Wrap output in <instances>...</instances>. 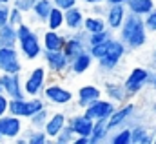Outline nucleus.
<instances>
[{
  "mask_svg": "<svg viewBox=\"0 0 156 144\" xmlns=\"http://www.w3.org/2000/svg\"><path fill=\"white\" fill-rule=\"evenodd\" d=\"M11 26H20L22 22H26V13H22L20 9H16V7H13L11 6V9H9V20H7Z\"/></svg>",
  "mask_w": 156,
  "mask_h": 144,
  "instance_id": "36",
  "label": "nucleus"
},
{
  "mask_svg": "<svg viewBox=\"0 0 156 144\" xmlns=\"http://www.w3.org/2000/svg\"><path fill=\"white\" fill-rule=\"evenodd\" d=\"M66 124H67V113L66 111H51V115L44 126V131L47 133L49 139H55Z\"/></svg>",
  "mask_w": 156,
  "mask_h": 144,
  "instance_id": "21",
  "label": "nucleus"
},
{
  "mask_svg": "<svg viewBox=\"0 0 156 144\" xmlns=\"http://www.w3.org/2000/svg\"><path fill=\"white\" fill-rule=\"evenodd\" d=\"M109 144H131V128L123 126V128H116L109 133L107 137Z\"/></svg>",
  "mask_w": 156,
  "mask_h": 144,
  "instance_id": "31",
  "label": "nucleus"
},
{
  "mask_svg": "<svg viewBox=\"0 0 156 144\" xmlns=\"http://www.w3.org/2000/svg\"><path fill=\"white\" fill-rule=\"evenodd\" d=\"M64 17H66V24L64 28L71 33V31H78V29H83V20H85V9L82 6H73L69 9L64 11Z\"/></svg>",
  "mask_w": 156,
  "mask_h": 144,
  "instance_id": "20",
  "label": "nucleus"
},
{
  "mask_svg": "<svg viewBox=\"0 0 156 144\" xmlns=\"http://www.w3.org/2000/svg\"><path fill=\"white\" fill-rule=\"evenodd\" d=\"M47 102L42 99V97H24V99H9V108L7 113L11 115H16L24 120H27L33 113H37L38 109L45 108Z\"/></svg>",
  "mask_w": 156,
  "mask_h": 144,
  "instance_id": "6",
  "label": "nucleus"
},
{
  "mask_svg": "<svg viewBox=\"0 0 156 144\" xmlns=\"http://www.w3.org/2000/svg\"><path fill=\"white\" fill-rule=\"evenodd\" d=\"M22 135L27 139V144H49L51 142V139L47 137V133L44 131V130H35V128H24V131H22Z\"/></svg>",
  "mask_w": 156,
  "mask_h": 144,
  "instance_id": "30",
  "label": "nucleus"
},
{
  "mask_svg": "<svg viewBox=\"0 0 156 144\" xmlns=\"http://www.w3.org/2000/svg\"><path fill=\"white\" fill-rule=\"evenodd\" d=\"M16 47L22 55L24 60H29V62H35L42 57V40H40V35L33 29L31 24L27 22H22L20 26H16Z\"/></svg>",
  "mask_w": 156,
  "mask_h": 144,
  "instance_id": "2",
  "label": "nucleus"
},
{
  "mask_svg": "<svg viewBox=\"0 0 156 144\" xmlns=\"http://www.w3.org/2000/svg\"><path fill=\"white\" fill-rule=\"evenodd\" d=\"M66 38H67V33L64 31H56V29H45L40 40H42V47L45 51H60L64 49L66 46Z\"/></svg>",
  "mask_w": 156,
  "mask_h": 144,
  "instance_id": "19",
  "label": "nucleus"
},
{
  "mask_svg": "<svg viewBox=\"0 0 156 144\" xmlns=\"http://www.w3.org/2000/svg\"><path fill=\"white\" fill-rule=\"evenodd\" d=\"M144 24H145V28H147L149 33H156V7L149 15L144 17Z\"/></svg>",
  "mask_w": 156,
  "mask_h": 144,
  "instance_id": "38",
  "label": "nucleus"
},
{
  "mask_svg": "<svg viewBox=\"0 0 156 144\" xmlns=\"http://www.w3.org/2000/svg\"><path fill=\"white\" fill-rule=\"evenodd\" d=\"M153 111L156 113V100H154V104H153Z\"/></svg>",
  "mask_w": 156,
  "mask_h": 144,
  "instance_id": "47",
  "label": "nucleus"
},
{
  "mask_svg": "<svg viewBox=\"0 0 156 144\" xmlns=\"http://www.w3.org/2000/svg\"><path fill=\"white\" fill-rule=\"evenodd\" d=\"M147 75H149V66H136L127 73V77L122 82L129 93V99L140 95L144 88H147Z\"/></svg>",
  "mask_w": 156,
  "mask_h": 144,
  "instance_id": "7",
  "label": "nucleus"
},
{
  "mask_svg": "<svg viewBox=\"0 0 156 144\" xmlns=\"http://www.w3.org/2000/svg\"><path fill=\"white\" fill-rule=\"evenodd\" d=\"M153 144H156V131H154V139H153Z\"/></svg>",
  "mask_w": 156,
  "mask_h": 144,
  "instance_id": "48",
  "label": "nucleus"
},
{
  "mask_svg": "<svg viewBox=\"0 0 156 144\" xmlns=\"http://www.w3.org/2000/svg\"><path fill=\"white\" fill-rule=\"evenodd\" d=\"M0 142H4V139H2V135H0Z\"/></svg>",
  "mask_w": 156,
  "mask_h": 144,
  "instance_id": "49",
  "label": "nucleus"
},
{
  "mask_svg": "<svg viewBox=\"0 0 156 144\" xmlns=\"http://www.w3.org/2000/svg\"><path fill=\"white\" fill-rule=\"evenodd\" d=\"M16 28L11 26L9 22L0 28V47H15L16 46Z\"/></svg>",
  "mask_w": 156,
  "mask_h": 144,
  "instance_id": "27",
  "label": "nucleus"
},
{
  "mask_svg": "<svg viewBox=\"0 0 156 144\" xmlns=\"http://www.w3.org/2000/svg\"><path fill=\"white\" fill-rule=\"evenodd\" d=\"M149 68L156 70V44H154V49H153V53H151V62H149Z\"/></svg>",
  "mask_w": 156,
  "mask_h": 144,
  "instance_id": "43",
  "label": "nucleus"
},
{
  "mask_svg": "<svg viewBox=\"0 0 156 144\" xmlns=\"http://www.w3.org/2000/svg\"><path fill=\"white\" fill-rule=\"evenodd\" d=\"M115 35H116L115 31H111L109 28H105V29H102V31H98V33H89L87 44H89V46H94V44H100V42H107V40H111Z\"/></svg>",
  "mask_w": 156,
  "mask_h": 144,
  "instance_id": "33",
  "label": "nucleus"
},
{
  "mask_svg": "<svg viewBox=\"0 0 156 144\" xmlns=\"http://www.w3.org/2000/svg\"><path fill=\"white\" fill-rule=\"evenodd\" d=\"M82 4H83V7L85 6H91V4H105V0H80Z\"/></svg>",
  "mask_w": 156,
  "mask_h": 144,
  "instance_id": "44",
  "label": "nucleus"
},
{
  "mask_svg": "<svg viewBox=\"0 0 156 144\" xmlns=\"http://www.w3.org/2000/svg\"><path fill=\"white\" fill-rule=\"evenodd\" d=\"M125 17H127V7H125V4H111V6L105 7V15H104L105 24H107V28H109L111 31H115V33H118V29L122 28Z\"/></svg>",
  "mask_w": 156,
  "mask_h": 144,
  "instance_id": "16",
  "label": "nucleus"
},
{
  "mask_svg": "<svg viewBox=\"0 0 156 144\" xmlns=\"http://www.w3.org/2000/svg\"><path fill=\"white\" fill-rule=\"evenodd\" d=\"M42 99L47 102V106H56V108H66L75 100V93L58 84V82H47L44 91H42Z\"/></svg>",
  "mask_w": 156,
  "mask_h": 144,
  "instance_id": "4",
  "label": "nucleus"
},
{
  "mask_svg": "<svg viewBox=\"0 0 156 144\" xmlns=\"http://www.w3.org/2000/svg\"><path fill=\"white\" fill-rule=\"evenodd\" d=\"M116 36L127 46L129 51L144 47L147 44V38H149V31L144 24V17L127 11V17L123 20L122 28L118 29Z\"/></svg>",
  "mask_w": 156,
  "mask_h": 144,
  "instance_id": "1",
  "label": "nucleus"
},
{
  "mask_svg": "<svg viewBox=\"0 0 156 144\" xmlns=\"http://www.w3.org/2000/svg\"><path fill=\"white\" fill-rule=\"evenodd\" d=\"M105 28H107V24H105V18H104V17L85 13L83 29H85L87 33H98V31H102V29H105Z\"/></svg>",
  "mask_w": 156,
  "mask_h": 144,
  "instance_id": "29",
  "label": "nucleus"
},
{
  "mask_svg": "<svg viewBox=\"0 0 156 144\" xmlns=\"http://www.w3.org/2000/svg\"><path fill=\"white\" fill-rule=\"evenodd\" d=\"M129 53V49H127V46L118 38L116 35L113 36L111 40H109V47H107V53L102 57V59H98L96 62H98V70L104 73V75H107V73H113L116 70L118 66H120V62H122V59L125 57Z\"/></svg>",
  "mask_w": 156,
  "mask_h": 144,
  "instance_id": "3",
  "label": "nucleus"
},
{
  "mask_svg": "<svg viewBox=\"0 0 156 144\" xmlns=\"http://www.w3.org/2000/svg\"><path fill=\"white\" fill-rule=\"evenodd\" d=\"M78 2H80V0H53V6L66 11V9H69V7H73V6H78Z\"/></svg>",
  "mask_w": 156,
  "mask_h": 144,
  "instance_id": "41",
  "label": "nucleus"
},
{
  "mask_svg": "<svg viewBox=\"0 0 156 144\" xmlns=\"http://www.w3.org/2000/svg\"><path fill=\"white\" fill-rule=\"evenodd\" d=\"M93 124H94V120L93 119H89L87 115H83V111L82 113H75V115H69L67 117V126L75 131V135H83V137H89L91 135V131H93Z\"/></svg>",
  "mask_w": 156,
  "mask_h": 144,
  "instance_id": "18",
  "label": "nucleus"
},
{
  "mask_svg": "<svg viewBox=\"0 0 156 144\" xmlns=\"http://www.w3.org/2000/svg\"><path fill=\"white\" fill-rule=\"evenodd\" d=\"M53 7H55L53 0H37L33 9H31V13H29L31 20L37 22V24H45V20H47V17H49Z\"/></svg>",
  "mask_w": 156,
  "mask_h": 144,
  "instance_id": "24",
  "label": "nucleus"
},
{
  "mask_svg": "<svg viewBox=\"0 0 156 144\" xmlns=\"http://www.w3.org/2000/svg\"><path fill=\"white\" fill-rule=\"evenodd\" d=\"M107 47H109V40H107V42H100V44H94V46H89L87 49H89V53L93 55V59H94V62H96L98 59H102V57L107 53Z\"/></svg>",
  "mask_w": 156,
  "mask_h": 144,
  "instance_id": "35",
  "label": "nucleus"
},
{
  "mask_svg": "<svg viewBox=\"0 0 156 144\" xmlns=\"http://www.w3.org/2000/svg\"><path fill=\"white\" fill-rule=\"evenodd\" d=\"M75 137H76V135H75V131L66 124V126L62 128V131H60L55 139H51V141H53L55 144H73Z\"/></svg>",
  "mask_w": 156,
  "mask_h": 144,
  "instance_id": "34",
  "label": "nucleus"
},
{
  "mask_svg": "<svg viewBox=\"0 0 156 144\" xmlns=\"http://www.w3.org/2000/svg\"><path fill=\"white\" fill-rule=\"evenodd\" d=\"M153 139L154 133L144 122L131 126V144H153Z\"/></svg>",
  "mask_w": 156,
  "mask_h": 144,
  "instance_id": "23",
  "label": "nucleus"
},
{
  "mask_svg": "<svg viewBox=\"0 0 156 144\" xmlns=\"http://www.w3.org/2000/svg\"><path fill=\"white\" fill-rule=\"evenodd\" d=\"M127 0H105V4L107 6H111V4H125Z\"/></svg>",
  "mask_w": 156,
  "mask_h": 144,
  "instance_id": "45",
  "label": "nucleus"
},
{
  "mask_svg": "<svg viewBox=\"0 0 156 144\" xmlns=\"http://www.w3.org/2000/svg\"><path fill=\"white\" fill-rule=\"evenodd\" d=\"M22 55L18 47H0V73H22Z\"/></svg>",
  "mask_w": 156,
  "mask_h": 144,
  "instance_id": "10",
  "label": "nucleus"
},
{
  "mask_svg": "<svg viewBox=\"0 0 156 144\" xmlns=\"http://www.w3.org/2000/svg\"><path fill=\"white\" fill-rule=\"evenodd\" d=\"M115 109H116L115 102H111L105 97H100L98 100H94L93 104H89L87 108H83L82 111H83V115H87L93 120H107Z\"/></svg>",
  "mask_w": 156,
  "mask_h": 144,
  "instance_id": "15",
  "label": "nucleus"
},
{
  "mask_svg": "<svg viewBox=\"0 0 156 144\" xmlns=\"http://www.w3.org/2000/svg\"><path fill=\"white\" fill-rule=\"evenodd\" d=\"M9 9H11L9 4H0V28L7 24V20H9Z\"/></svg>",
  "mask_w": 156,
  "mask_h": 144,
  "instance_id": "40",
  "label": "nucleus"
},
{
  "mask_svg": "<svg viewBox=\"0 0 156 144\" xmlns=\"http://www.w3.org/2000/svg\"><path fill=\"white\" fill-rule=\"evenodd\" d=\"M0 93H2V84H0Z\"/></svg>",
  "mask_w": 156,
  "mask_h": 144,
  "instance_id": "50",
  "label": "nucleus"
},
{
  "mask_svg": "<svg viewBox=\"0 0 156 144\" xmlns=\"http://www.w3.org/2000/svg\"><path fill=\"white\" fill-rule=\"evenodd\" d=\"M35 2H37V0H13V2H11V6H13V7H16V9H20L22 13L29 15V13H31V9H33V6H35Z\"/></svg>",
  "mask_w": 156,
  "mask_h": 144,
  "instance_id": "37",
  "label": "nucleus"
},
{
  "mask_svg": "<svg viewBox=\"0 0 156 144\" xmlns=\"http://www.w3.org/2000/svg\"><path fill=\"white\" fill-rule=\"evenodd\" d=\"M42 60H44V66H45V70L49 73H53V75H58V77H62V75H67L69 73V59H67V55L60 49V51H42V57H40Z\"/></svg>",
  "mask_w": 156,
  "mask_h": 144,
  "instance_id": "8",
  "label": "nucleus"
},
{
  "mask_svg": "<svg viewBox=\"0 0 156 144\" xmlns=\"http://www.w3.org/2000/svg\"><path fill=\"white\" fill-rule=\"evenodd\" d=\"M125 7H127L129 13L145 17V15H149L156 7V0H127L125 2Z\"/></svg>",
  "mask_w": 156,
  "mask_h": 144,
  "instance_id": "25",
  "label": "nucleus"
},
{
  "mask_svg": "<svg viewBox=\"0 0 156 144\" xmlns=\"http://www.w3.org/2000/svg\"><path fill=\"white\" fill-rule=\"evenodd\" d=\"M85 7H87V11H85V13L104 17V15H105V7H107V4H91V6H85Z\"/></svg>",
  "mask_w": 156,
  "mask_h": 144,
  "instance_id": "39",
  "label": "nucleus"
},
{
  "mask_svg": "<svg viewBox=\"0 0 156 144\" xmlns=\"http://www.w3.org/2000/svg\"><path fill=\"white\" fill-rule=\"evenodd\" d=\"M7 108H9V97H5L4 93H0V117L7 113Z\"/></svg>",
  "mask_w": 156,
  "mask_h": 144,
  "instance_id": "42",
  "label": "nucleus"
},
{
  "mask_svg": "<svg viewBox=\"0 0 156 144\" xmlns=\"http://www.w3.org/2000/svg\"><path fill=\"white\" fill-rule=\"evenodd\" d=\"M100 97H104L100 86H96V84H85V86H82L76 91L75 100H76L78 109H83V108H87L89 104H93L94 100H98Z\"/></svg>",
  "mask_w": 156,
  "mask_h": 144,
  "instance_id": "17",
  "label": "nucleus"
},
{
  "mask_svg": "<svg viewBox=\"0 0 156 144\" xmlns=\"http://www.w3.org/2000/svg\"><path fill=\"white\" fill-rule=\"evenodd\" d=\"M11 2L13 0H0V4H9V6H11Z\"/></svg>",
  "mask_w": 156,
  "mask_h": 144,
  "instance_id": "46",
  "label": "nucleus"
},
{
  "mask_svg": "<svg viewBox=\"0 0 156 144\" xmlns=\"http://www.w3.org/2000/svg\"><path fill=\"white\" fill-rule=\"evenodd\" d=\"M109 126H107V120H94L93 124V131L89 135V144H102L107 142V137H109Z\"/></svg>",
  "mask_w": 156,
  "mask_h": 144,
  "instance_id": "26",
  "label": "nucleus"
},
{
  "mask_svg": "<svg viewBox=\"0 0 156 144\" xmlns=\"http://www.w3.org/2000/svg\"><path fill=\"white\" fill-rule=\"evenodd\" d=\"M0 84H2V93L9 99L27 97L26 91H24L22 73H0Z\"/></svg>",
  "mask_w": 156,
  "mask_h": 144,
  "instance_id": "9",
  "label": "nucleus"
},
{
  "mask_svg": "<svg viewBox=\"0 0 156 144\" xmlns=\"http://www.w3.org/2000/svg\"><path fill=\"white\" fill-rule=\"evenodd\" d=\"M102 93L105 99H109L111 102H115L116 106L123 104L129 100V93L123 86L122 80H115V78H105L102 84Z\"/></svg>",
  "mask_w": 156,
  "mask_h": 144,
  "instance_id": "14",
  "label": "nucleus"
},
{
  "mask_svg": "<svg viewBox=\"0 0 156 144\" xmlns=\"http://www.w3.org/2000/svg\"><path fill=\"white\" fill-rule=\"evenodd\" d=\"M64 24H66V17H64V9L60 7H53L47 20H45V28L47 29H56V31H62L64 29Z\"/></svg>",
  "mask_w": 156,
  "mask_h": 144,
  "instance_id": "28",
  "label": "nucleus"
},
{
  "mask_svg": "<svg viewBox=\"0 0 156 144\" xmlns=\"http://www.w3.org/2000/svg\"><path fill=\"white\" fill-rule=\"evenodd\" d=\"M24 82V91L27 97H42V91L45 88V84L49 82V71L45 70L44 64L31 68L26 77H22Z\"/></svg>",
  "mask_w": 156,
  "mask_h": 144,
  "instance_id": "5",
  "label": "nucleus"
},
{
  "mask_svg": "<svg viewBox=\"0 0 156 144\" xmlns=\"http://www.w3.org/2000/svg\"><path fill=\"white\" fill-rule=\"evenodd\" d=\"M136 109H138V106H136L134 102H131V100H127V102H123V104L116 106V109H115V111L111 113V117L107 119L109 131H113V130H116V128H123V126H127L129 120L133 119V115L136 113Z\"/></svg>",
  "mask_w": 156,
  "mask_h": 144,
  "instance_id": "11",
  "label": "nucleus"
},
{
  "mask_svg": "<svg viewBox=\"0 0 156 144\" xmlns=\"http://www.w3.org/2000/svg\"><path fill=\"white\" fill-rule=\"evenodd\" d=\"M49 115H51V109L47 108V106L38 109L37 113H33V115L27 119V126H31V128H35V130H44V126H45Z\"/></svg>",
  "mask_w": 156,
  "mask_h": 144,
  "instance_id": "32",
  "label": "nucleus"
},
{
  "mask_svg": "<svg viewBox=\"0 0 156 144\" xmlns=\"http://www.w3.org/2000/svg\"><path fill=\"white\" fill-rule=\"evenodd\" d=\"M87 38H89V33L85 29H78V31H71L67 33V38H66V46H64V53L67 55L69 60H73L78 53L85 51L89 47L87 44Z\"/></svg>",
  "mask_w": 156,
  "mask_h": 144,
  "instance_id": "12",
  "label": "nucleus"
},
{
  "mask_svg": "<svg viewBox=\"0 0 156 144\" xmlns=\"http://www.w3.org/2000/svg\"><path fill=\"white\" fill-rule=\"evenodd\" d=\"M93 64H94V59L89 53V49H85V51L78 53L76 57L69 62V73H73V75H83L85 71L91 70Z\"/></svg>",
  "mask_w": 156,
  "mask_h": 144,
  "instance_id": "22",
  "label": "nucleus"
},
{
  "mask_svg": "<svg viewBox=\"0 0 156 144\" xmlns=\"http://www.w3.org/2000/svg\"><path fill=\"white\" fill-rule=\"evenodd\" d=\"M24 131V119L5 113L0 117V135L4 141H15Z\"/></svg>",
  "mask_w": 156,
  "mask_h": 144,
  "instance_id": "13",
  "label": "nucleus"
}]
</instances>
